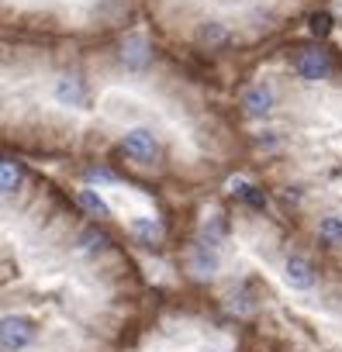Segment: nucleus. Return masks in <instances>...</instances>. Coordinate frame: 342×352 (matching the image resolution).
Returning a JSON list of instances; mask_svg holds the SVG:
<instances>
[{"label": "nucleus", "instance_id": "f257e3e1", "mask_svg": "<svg viewBox=\"0 0 342 352\" xmlns=\"http://www.w3.org/2000/svg\"><path fill=\"white\" fill-rule=\"evenodd\" d=\"M4 252V352H111L135 314V273L97 225H35Z\"/></svg>", "mask_w": 342, "mask_h": 352}, {"label": "nucleus", "instance_id": "f03ea898", "mask_svg": "<svg viewBox=\"0 0 342 352\" xmlns=\"http://www.w3.org/2000/svg\"><path fill=\"white\" fill-rule=\"evenodd\" d=\"M239 318L228 311L204 314L187 307H169L152 321V335L142 352H249Z\"/></svg>", "mask_w": 342, "mask_h": 352}, {"label": "nucleus", "instance_id": "7ed1b4c3", "mask_svg": "<svg viewBox=\"0 0 342 352\" xmlns=\"http://www.w3.org/2000/svg\"><path fill=\"white\" fill-rule=\"evenodd\" d=\"M294 69H297L301 80L318 83V80H325V76L332 73V59H328V52L318 49V45H311V49H297V52H294Z\"/></svg>", "mask_w": 342, "mask_h": 352}, {"label": "nucleus", "instance_id": "20e7f679", "mask_svg": "<svg viewBox=\"0 0 342 352\" xmlns=\"http://www.w3.org/2000/svg\"><path fill=\"white\" fill-rule=\"evenodd\" d=\"M125 155L135 159V162H156L159 159V138L149 131V128H131L121 142Z\"/></svg>", "mask_w": 342, "mask_h": 352}, {"label": "nucleus", "instance_id": "39448f33", "mask_svg": "<svg viewBox=\"0 0 342 352\" xmlns=\"http://www.w3.org/2000/svg\"><path fill=\"white\" fill-rule=\"evenodd\" d=\"M52 94H56V100H59V104H66V107H83V104L90 100V83H87L83 76L66 73V76H59V80H56Z\"/></svg>", "mask_w": 342, "mask_h": 352}, {"label": "nucleus", "instance_id": "423d86ee", "mask_svg": "<svg viewBox=\"0 0 342 352\" xmlns=\"http://www.w3.org/2000/svg\"><path fill=\"white\" fill-rule=\"evenodd\" d=\"M239 104H242V111H246L249 118H263V114H270V107H273V90H270L266 83H253V87L242 90Z\"/></svg>", "mask_w": 342, "mask_h": 352}, {"label": "nucleus", "instance_id": "0eeeda50", "mask_svg": "<svg viewBox=\"0 0 342 352\" xmlns=\"http://www.w3.org/2000/svg\"><path fill=\"white\" fill-rule=\"evenodd\" d=\"M149 59H152V49H149L145 35H128L121 45V63L128 69H142V66H149Z\"/></svg>", "mask_w": 342, "mask_h": 352}, {"label": "nucleus", "instance_id": "6e6552de", "mask_svg": "<svg viewBox=\"0 0 342 352\" xmlns=\"http://www.w3.org/2000/svg\"><path fill=\"white\" fill-rule=\"evenodd\" d=\"M228 42H232V35H228V28L222 21H204L197 28V45L201 49H225Z\"/></svg>", "mask_w": 342, "mask_h": 352}, {"label": "nucleus", "instance_id": "1a4fd4ad", "mask_svg": "<svg viewBox=\"0 0 342 352\" xmlns=\"http://www.w3.org/2000/svg\"><path fill=\"white\" fill-rule=\"evenodd\" d=\"M128 232H131V239L142 242V245H159V242H162V228H159V221H152V218H131V221H128Z\"/></svg>", "mask_w": 342, "mask_h": 352}, {"label": "nucleus", "instance_id": "9d476101", "mask_svg": "<svg viewBox=\"0 0 342 352\" xmlns=\"http://www.w3.org/2000/svg\"><path fill=\"white\" fill-rule=\"evenodd\" d=\"M232 190L246 201V208H253V211H263V208H266V194H263L259 187H253V184H246V180H235Z\"/></svg>", "mask_w": 342, "mask_h": 352}, {"label": "nucleus", "instance_id": "9b49d317", "mask_svg": "<svg viewBox=\"0 0 342 352\" xmlns=\"http://www.w3.org/2000/svg\"><path fill=\"white\" fill-rule=\"evenodd\" d=\"M0 180H4V197H14L18 187H21V166L14 159H4V166H0Z\"/></svg>", "mask_w": 342, "mask_h": 352}, {"label": "nucleus", "instance_id": "f8f14e48", "mask_svg": "<svg viewBox=\"0 0 342 352\" xmlns=\"http://www.w3.org/2000/svg\"><path fill=\"white\" fill-rule=\"evenodd\" d=\"M76 201H80V208H83L87 214H94V218H107V214H111L107 201H104L100 194H94V190H80Z\"/></svg>", "mask_w": 342, "mask_h": 352}, {"label": "nucleus", "instance_id": "ddd939ff", "mask_svg": "<svg viewBox=\"0 0 342 352\" xmlns=\"http://www.w3.org/2000/svg\"><path fill=\"white\" fill-rule=\"evenodd\" d=\"M311 32H314V35H328V32H332V18H328V14H314V18H311Z\"/></svg>", "mask_w": 342, "mask_h": 352}, {"label": "nucleus", "instance_id": "4468645a", "mask_svg": "<svg viewBox=\"0 0 342 352\" xmlns=\"http://www.w3.org/2000/svg\"><path fill=\"white\" fill-rule=\"evenodd\" d=\"M277 142H280V138H277L273 131H263V135H259V145H263V148H277Z\"/></svg>", "mask_w": 342, "mask_h": 352}]
</instances>
